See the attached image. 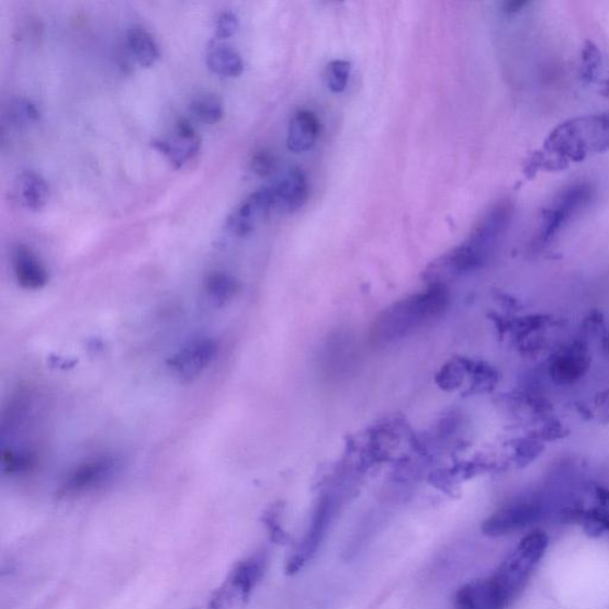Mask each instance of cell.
<instances>
[{"instance_id":"obj_8","label":"cell","mask_w":609,"mask_h":609,"mask_svg":"<svg viewBox=\"0 0 609 609\" xmlns=\"http://www.w3.org/2000/svg\"><path fill=\"white\" fill-rule=\"evenodd\" d=\"M275 207L273 187L252 192L240 203L226 221V226L236 236H246L255 229Z\"/></svg>"},{"instance_id":"obj_17","label":"cell","mask_w":609,"mask_h":609,"mask_svg":"<svg viewBox=\"0 0 609 609\" xmlns=\"http://www.w3.org/2000/svg\"><path fill=\"white\" fill-rule=\"evenodd\" d=\"M594 498L591 507L568 508L565 516L583 521L585 530L589 534L600 535L609 532V493L606 489L597 488Z\"/></svg>"},{"instance_id":"obj_11","label":"cell","mask_w":609,"mask_h":609,"mask_svg":"<svg viewBox=\"0 0 609 609\" xmlns=\"http://www.w3.org/2000/svg\"><path fill=\"white\" fill-rule=\"evenodd\" d=\"M334 517V505L330 500H323L311 521L302 543L294 551L293 556L287 562V573L293 574L302 569L308 560L316 554L318 546L323 542L330 527Z\"/></svg>"},{"instance_id":"obj_5","label":"cell","mask_w":609,"mask_h":609,"mask_svg":"<svg viewBox=\"0 0 609 609\" xmlns=\"http://www.w3.org/2000/svg\"><path fill=\"white\" fill-rule=\"evenodd\" d=\"M515 214L514 203L501 200L490 206L481 217L469 239L462 244L466 252L473 257L477 267L484 264L500 238L507 232Z\"/></svg>"},{"instance_id":"obj_15","label":"cell","mask_w":609,"mask_h":609,"mask_svg":"<svg viewBox=\"0 0 609 609\" xmlns=\"http://www.w3.org/2000/svg\"><path fill=\"white\" fill-rule=\"evenodd\" d=\"M12 266L22 289L37 291L47 285V269L31 248L20 245L13 249Z\"/></svg>"},{"instance_id":"obj_19","label":"cell","mask_w":609,"mask_h":609,"mask_svg":"<svg viewBox=\"0 0 609 609\" xmlns=\"http://www.w3.org/2000/svg\"><path fill=\"white\" fill-rule=\"evenodd\" d=\"M206 64L212 72L226 78L238 77L245 69L240 55L232 47L224 45H216L208 50Z\"/></svg>"},{"instance_id":"obj_4","label":"cell","mask_w":609,"mask_h":609,"mask_svg":"<svg viewBox=\"0 0 609 609\" xmlns=\"http://www.w3.org/2000/svg\"><path fill=\"white\" fill-rule=\"evenodd\" d=\"M593 195L588 182H575L556 193L538 216L533 246L538 249L549 246L589 205Z\"/></svg>"},{"instance_id":"obj_6","label":"cell","mask_w":609,"mask_h":609,"mask_svg":"<svg viewBox=\"0 0 609 609\" xmlns=\"http://www.w3.org/2000/svg\"><path fill=\"white\" fill-rule=\"evenodd\" d=\"M546 505L540 497L520 498L494 512L483 526L489 537H501L526 529L545 516Z\"/></svg>"},{"instance_id":"obj_3","label":"cell","mask_w":609,"mask_h":609,"mask_svg":"<svg viewBox=\"0 0 609 609\" xmlns=\"http://www.w3.org/2000/svg\"><path fill=\"white\" fill-rule=\"evenodd\" d=\"M548 546L549 537L544 532L535 531L528 534L492 575L508 605H511L526 588Z\"/></svg>"},{"instance_id":"obj_7","label":"cell","mask_w":609,"mask_h":609,"mask_svg":"<svg viewBox=\"0 0 609 609\" xmlns=\"http://www.w3.org/2000/svg\"><path fill=\"white\" fill-rule=\"evenodd\" d=\"M217 343L208 337L194 338L182 346L169 360V370L182 382H191L204 374L216 360Z\"/></svg>"},{"instance_id":"obj_20","label":"cell","mask_w":609,"mask_h":609,"mask_svg":"<svg viewBox=\"0 0 609 609\" xmlns=\"http://www.w3.org/2000/svg\"><path fill=\"white\" fill-rule=\"evenodd\" d=\"M20 194L26 208L38 211L48 202V183L34 171H26L20 178Z\"/></svg>"},{"instance_id":"obj_12","label":"cell","mask_w":609,"mask_h":609,"mask_svg":"<svg viewBox=\"0 0 609 609\" xmlns=\"http://www.w3.org/2000/svg\"><path fill=\"white\" fill-rule=\"evenodd\" d=\"M267 555L264 551L255 552L253 555L239 562L223 586L235 602L247 601L264 574Z\"/></svg>"},{"instance_id":"obj_22","label":"cell","mask_w":609,"mask_h":609,"mask_svg":"<svg viewBox=\"0 0 609 609\" xmlns=\"http://www.w3.org/2000/svg\"><path fill=\"white\" fill-rule=\"evenodd\" d=\"M127 41H129V47L140 66L149 67L159 60L158 42L144 27H133Z\"/></svg>"},{"instance_id":"obj_1","label":"cell","mask_w":609,"mask_h":609,"mask_svg":"<svg viewBox=\"0 0 609 609\" xmlns=\"http://www.w3.org/2000/svg\"><path fill=\"white\" fill-rule=\"evenodd\" d=\"M608 149L609 111L561 123L549 134L542 151L534 155L529 166L560 171Z\"/></svg>"},{"instance_id":"obj_25","label":"cell","mask_w":609,"mask_h":609,"mask_svg":"<svg viewBox=\"0 0 609 609\" xmlns=\"http://www.w3.org/2000/svg\"><path fill=\"white\" fill-rule=\"evenodd\" d=\"M601 66V52L593 42H587L580 55L579 76L583 80L591 82L598 75Z\"/></svg>"},{"instance_id":"obj_28","label":"cell","mask_w":609,"mask_h":609,"mask_svg":"<svg viewBox=\"0 0 609 609\" xmlns=\"http://www.w3.org/2000/svg\"><path fill=\"white\" fill-rule=\"evenodd\" d=\"M274 168V160L271 154L259 151L253 155L251 160V169L255 174L266 177L271 174Z\"/></svg>"},{"instance_id":"obj_30","label":"cell","mask_w":609,"mask_h":609,"mask_svg":"<svg viewBox=\"0 0 609 609\" xmlns=\"http://www.w3.org/2000/svg\"><path fill=\"white\" fill-rule=\"evenodd\" d=\"M225 608L226 607L222 602L217 601V599H212L208 609H225Z\"/></svg>"},{"instance_id":"obj_9","label":"cell","mask_w":609,"mask_h":609,"mask_svg":"<svg viewBox=\"0 0 609 609\" xmlns=\"http://www.w3.org/2000/svg\"><path fill=\"white\" fill-rule=\"evenodd\" d=\"M117 471V462L112 458H97L82 462L70 472L61 493L64 495H78L103 486Z\"/></svg>"},{"instance_id":"obj_18","label":"cell","mask_w":609,"mask_h":609,"mask_svg":"<svg viewBox=\"0 0 609 609\" xmlns=\"http://www.w3.org/2000/svg\"><path fill=\"white\" fill-rule=\"evenodd\" d=\"M320 124L314 112L301 110L294 113L289 126L287 147L294 153H304L316 145Z\"/></svg>"},{"instance_id":"obj_14","label":"cell","mask_w":609,"mask_h":609,"mask_svg":"<svg viewBox=\"0 0 609 609\" xmlns=\"http://www.w3.org/2000/svg\"><path fill=\"white\" fill-rule=\"evenodd\" d=\"M275 207L293 214L304 207L308 200L307 179L300 168H291L273 187Z\"/></svg>"},{"instance_id":"obj_13","label":"cell","mask_w":609,"mask_h":609,"mask_svg":"<svg viewBox=\"0 0 609 609\" xmlns=\"http://www.w3.org/2000/svg\"><path fill=\"white\" fill-rule=\"evenodd\" d=\"M453 606L455 609H505L508 604L489 576L462 586L455 595Z\"/></svg>"},{"instance_id":"obj_27","label":"cell","mask_w":609,"mask_h":609,"mask_svg":"<svg viewBox=\"0 0 609 609\" xmlns=\"http://www.w3.org/2000/svg\"><path fill=\"white\" fill-rule=\"evenodd\" d=\"M238 19L233 11H223L216 21V34L219 38H228L238 30Z\"/></svg>"},{"instance_id":"obj_24","label":"cell","mask_w":609,"mask_h":609,"mask_svg":"<svg viewBox=\"0 0 609 609\" xmlns=\"http://www.w3.org/2000/svg\"><path fill=\"white\" fill-rule=\"evenodd\" d=\"M351 69V64L347 60H334L328 65L325 77L331 92L341 93L347 89Z\"/></svg>"},{"instance_id":"obj_26","label":"cell","mask_w":609,"mask_h":609,"mask_svg":"<svg viewBox=\"0 0 609 609\" xmlns=\"http://www.w3.org/2000/svg\"><path fill=\"white\" fill-rule=\"evenodd\" d=\"M10 119L19 123L34 122L40 117V111L30 99H16L10 105Z\"/></svg>"},{"instance_id":"obj_2","label":"cell","mask_w":609,"mask_h":609,"mask_svg":"<svg viewBox=\"0 0 609 609\" xmlns=\"http://www.w3.org/2000/svg\"><path fill=\"white\" fill-rule=\"evenodd\" d=\"M449 304L450 295L441 285L410 295L381 314L374 324L373 341L377 345L399 341L441 318Z\"/></svg>"},{"instance_id":"obj_10","label":"cell","mask_w":609,"mask_h":609,"mask_svg":"<svg viewBox=\"0 0 609 609\" xmlns=\"http://www.w3.org/2000/svg\"><path fill=\"white\" fill-rule=\"evenodd\" d=\"M151 146L162 153L176 168H181L200 153L201 137L189 121L181 120L171 137L154 139Z\"/></svg>"},{"instance_id":"obj_16","label":"cell","mask_w":609,"mask_h":609,"mask_svg":"<svg viewBox=\"0 0 609 609\" xmlns=\"http://www.w3.org/2000/svg\"><path fill=\"white\" fill-rule=\"evenodd\" d=\"M588 359L580 345H573L559 351L551 360L550 375L557 384H573L587 370Z\"/></svg>"},{"instance_id":"obj_23","label":"cell","mask_w":609,"mask_h":609,"mask_svg":"<svg viewBox=\"0 0 609 609\" xmlns=\"http://www.w3.org/2000/svg\"><path fill=\"white\" fill-rule=\"evenodd\" d=\"M190 110L198 121L206 124L217 123L224 115L222 99L214 93H201L194 97Z\"/></svg>"},{"instance_id":"obj_29","label":"cell","mask_w":609,"mask_h":609,"mask_svg":"<svg viewBox=\"0 0 609 609\" xmlns=\"http://www.w3.org/2000/svg\"><path fill=\"white\" fill-rule=\"evenodd\" d=\"M528 5L527 2H507L503 4V10L507 13H515Z\"/></svg>"},{"instance_id":"obj_21","label":"cell","mask_w":609,"mask_h":609,"mask_svg":"<svg viewBox=\"0 0 609 609\" xmlns=\"http://www.w3.org/2000/svg\"><path fill=\"white\" fill-rule=\"evenodd\" d=\"M205 297L210 305L222 307L228 304L238 291V283L234 277L224 272L211 273L204 285Z\"/></svg>"}]
</instances>
